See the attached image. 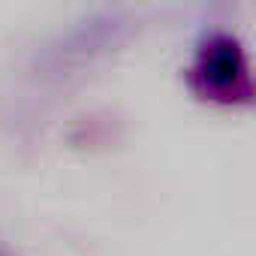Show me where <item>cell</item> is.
Segmentation results:
<instances>
[{"instance_id": "cell-1", "label": "cell", "mask_w": 256, "mask_h": 256, "mask_svg": "<svg viewBox=\"0 0 256 256\" xmlns=\"http://www.w3.org/2000/svg\"><path fill=\"white\" fill-rule=\"evenodd\" d=\"M187 90L211 106L241 108L253 102V72L244 42L226 28L202 30L184 64Z\"/></svg>"}, {"instance_id": "cell-2", "label": "cell", "mask_w": 256, "mask_h": 256, "mask_svg": "<svg viewBox=\"0 0 256 256\" xmlns=\"http://www.w3.org/2000/svg\"><path fill=\"white\" fill-rule=\"evenodd\" d=\"M124 30V24L112 16H102V18H88L84 24H78L76 30H70L66 40H60V46L52 52V60L60 66L66 60H84L108 46L118 42V34Z\"/></svg>"}, {"instance_id": "cell-3", "label": "cell", "mask_w": 256, "mask_h": 256, "mask_svg": "<svg viewBox=\"0 0 256 256\" xmlns=\"http://www.w3.org/2000/svg\"><path fill=\"white\" fill-rule=\"evenodd\" d=\"M0 256H18V253H16V250H12L4 238H0Z\"/></svg>"}]
</instances>
